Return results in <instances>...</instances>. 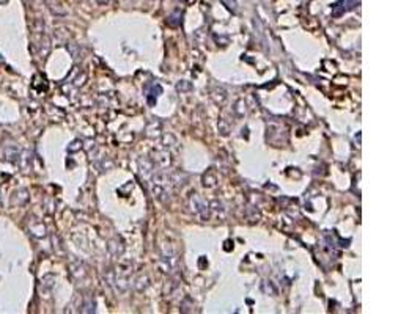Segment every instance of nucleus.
I'll list each match as a JSON object with an SVG mask.
<instances>
[{"label": "nucleus", "instance_id": "nucleus-1", "mask_svg": "<svg viewBox=\"0 0 420 314\" xmlns=\"http://www.w3.org/2000/svg\"><path fill=\"white\" fill-rule=\"evenodd\" d=\"M27 4H32V2H35V0H26Z\"/></svg>", "mask_w": 420, "mask_h": 314}]
</instances>
